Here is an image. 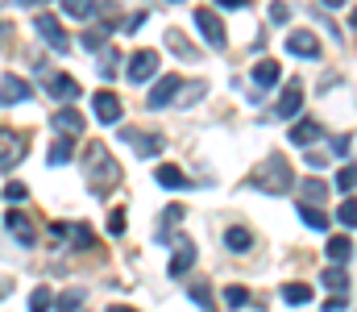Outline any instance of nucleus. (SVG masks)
<instances>
[{"label":"nucleus","instance_id":"dca6fc26","mask_svg":"<svg viewBox=\"0 0 357 312\" xmlns=\"http://www.w3.org/2000/svg\"><path fill=\"white\" fill-rule=\"evenodd\" d=\"M121 96L116 92H96V117L104 121V125H112V121H121Z\"/></svg>","mask_w":357,"mask_h":312},{"label":"nucleus","instance_id":"473e14b6","mask_svg":"<svg viewBox=\"0 0 357 312\" xmlns=\"http://www.w3.org/2000/svg\"><path fill=\"white\" fill-rule=\"evenodd\" d=\"M54 309V296L46 292V288H33V296H29V312H50Z\"/></svg>","mask_w":357,"mask_h":312},{"label":"nucleus","instance_id":"c756f323","mask_svg":"<svg viewBox=\"0 0 357 312\" xmlns=\"http://www.w3.org/2000/svg\"><path fill=\"white\" fill-rule=\"evenodd\" d=\"M175 221H183V208H167V212H162V225H158V242H171Z\"/></svg>","mask_w":357,"mask_h":312},{"label":"nucleus","instance_id":"37998d69","mask_svg":"<svg viewBox=\"0 0 357 312\" xmlns=\"http://www.w3.org/2000/svg\"><path fill=\"white\" fill-rule=\"evenodd\" d=\"M8 38H13V25H8V21H4V17H0V46H4V42H8Z\"/></svg>","mask_w":357,"mask_h":312},{"label":"nucleus","instance_id":"49530a36","mask_svg":"<svg viewBox=\"0 0 357 312\" xmlns=\"http://www.w3.org/2000/svg\"><path fill=\"white\" fill-rule=\"evenodd\" d=\"M108 312H133V309H129V304H112Z\"/></svg>","mask_w":357,"mask_h":312},{"label":"nucleus","instance_id":"e433bc0d","mask_svg":"<svg viewBox=\"0 0 357 312\" xmlns=\"http://www.w3.org/2000/svg\"><path fill=\"white\" fill-rule=\"evenodd\" d=\"M303 192H307V205H320V200H324V192H328V184H324V179H307V184H303Z\"/></svg>","mask_w":357,"mask_h":312},{"label":"nucleus","instance_id":"a211bd4d","mask_svg":"<svg viewBox=\"0 0 357 312\" xmlns=\"http://www.w3.org/2000/svg\"><path fill=\"white\" fill-rule=\"evenodd\" d=\"M320 133H324V125H320V121H299V125L291 129V142H295V146H312Z\"/></svg>","mask_w":357,"mask_h":312},{"label":"nucleus","instance_id":"b1692460","mask_svg":"<svg viewBox=\"0 0 357 312\" xmlns=\"http://www.w3.org/2000/svg\"><path fill=\"white\" fill-rule=\"evenodd\" d=\"M299 216H303V225H307V229H328V216H324L316 205H307V200L299 205Z\"/></svg>","mask_w":357,"mask_h":312},{"label":"nucleus","instance_id":"6e6552de","mask_svg":"<svg viewBox=\"0 0 357 312\" xmlns=\"http://www.w3.org/2000/svg\"><path fill=\"white\" fill-rule=\"evenodd\" d=\"M178 88H183V80H178V75H162V80L150 88L146 104H150V108H167L171 101H178Z\"/></svg>","mask_w":357,"mask_h":312},{"label":"nucleus","instance_id":"423d86ee","mask_svg":"<svg viewBox=\"0 0 357 312\" xmlns=\"http://www.w3.org/2000/svg\"><path fill=\"white\" fill-rule=\"evenodd\" d=\"M287 54H295V59H320V38L312 29H295L287 38Z\"/></svg>","mask_w":357,"mask_h":312},{"label":"nucleus","instance_id":"2eb2a0df","mask_svg":"<svg viewBox=\"0 0 357 312\" xmlns=\"http://www.w3.org/2000/svg\"><path fill=\"white\" fill-rule=\"evenodd\" d=\"M54 129H59V133L79 138V133H84V112H79V108H71V104H67V108H59V112H54Z\"/></svg>","mask_w":357,"mask_h":312},{"label":"nucleus","instance_id":"aec40b11","mask_svg":"<svg viewBox=\"0 0 357 312\" xmlns=\"http://www.w3.org/2000/svg\"><path fill=\"white\" fill-rule=\"evenodd\" d=\"M254 84H258V88H274V84H278V63H274V59H262V63L254 67Z\"/></svg>","mask_w":357,"mask_h":312},{"label":"nucleus","instance_id":"4be33fe9","mask_svg":"<svg viewBox=\"0 0 357 312\" xmlns=\"http://www.w3.org/2000/svg\"><path fill=\"white\" fill-rule=\"evenodd\" d=\"M167 46L175 50L178 59H199V50H195V46H191V42H187L178 29H167Z\"/></svg>","mask_w":357,"mask_h":312},{"label":"nucleus","instance_id":"a18cd8bd","mask_svg":"<svg viewBox=\"0 0 357 312\" xmlns=\"http://www.w3.org/2000/svg\"><path fill=\"white\" fill-rule=\"evenodd\" d=\"M8 288H13V283H8V279H0V300L8 296Z\"/></svg>","mask_w":357,"mask_h":312},{"label":"nucleus","instance_id":"393cba45","mask_svg":"<svg viewBox=\"0 0 357 312\" xmlns=\"http://www.w3.org/2000/svg\"><path fill=\"white\" fill-rule=\"evenodd\" d=\"M84 300H88V296H84V288H67V292H63L54 304H59V312H75Z\"/></svg>","mask_w":357,"mask_h":312},{"label":"nucleus","instance_id":"ea45409f","mask_svg":"<svg viewBox=\"0 0 357 312\" xmlns=\"http://www.w3.org/2000/svg\"><path fill=\"white\" fill-rule=\"evenodd\" d=\"M142 21H150V17H146V13H133V17L125 21V29H129V34H137V29H142Z\"/></svg>","mask_w":357,"mask_h":312},{"label":"nucleus","instance_id":"2f4dec72","mask_svg":"<svg viewBox=\"0 0 357 312\" xmlns=\"http://www.w3.org/2000/svg\"><path fill=\"white\" fill-rule=\"evenodd\" d=\"M337 188H341L345 196H349V192L357 188V167H354V163H345V167L337 171Z\"/></svg>","mask_w":357,"mask_h":312},{"label":"nucleus","instance_id":"c03bdc74","mask_svg":"<svg viewBox=\"0 0 357 312\" xmlns=\"http://www.w3.org/2000/svg\"><path fill=\"white\" fill-rule=\"evenodd\" d=\"M225 8H241V4H250V0H220Z\"/></svg>","mask_w":357,"mask_h":312},{"label":"nucleus","instance_id":"c85d7f7f","mask_svg":"<svg viewBox=\"0 0 357 312\" xmlns=\"http://www.w3.org/2000/svg\"><path fill=\"white\" fill-rule=\"evenodd\" d=\"M337 221H341L345 229H357V200H354V196H345V200H341V208H337Z\"/></svg>","mask_w":357,"mask_h":312},{"label":"nucleus","instance_id":"a878e982","mask_svg":"<svg viewBox=\"0 0 357 312\" xmlns=\"http://www.w3.org/2000/svg\"><path fill=\"white\" fill-rule=\"evenodd\" d=\"M349 254H354V242L349 237H333L328 242V258L333 262H349Z\"/></svg>","mask_w":357,"mask_h":312},{"label":"nucleus","instance_id":"58836bf2","mask_svg":"<svg viewBox=\"0 0 357 312\" xmlns=\"http://www.w3.org/2000/svg\"><path fill=\"white\" fill-rule=\"evenodd\" d=\"M270 17H274V21H287V17H291V8H287L282 0H270Z\"/></svg>","mask_w":357,"mask_h":312},{"label":"nucleus","instance_id":"7c9ffc66","mask_svg":"<svg viewBox=\"0 0 357 312\" xmlns=\"http://www.w3.org/2000/svg\"><path fill=\"white\" fill-rule=\"evenodd\" d=\"M191 300L204 312H216V300H212V288H208V283H195V288H191Z\"/></svg>","mask_w":357,"mask_h":312},{"label":"nucleus","instance_id":"a19ab883","mask_svg":"<svg viewBox=\"0 0 357 312\" xmlns=\"http://www.w3.org/2000/svg\"><path fill=\"white\" fill-rule=\"evenodd\" d=\"M108 54H112V59H104L100 71H104V75H116V50H108Z\"/></svg>","mask_w":357,"mask_h":312},{"label":"nucleus","instance_id":"412c9836","mask_svg":"<svg viewBox=\"0 0 357 312\" xmlns=\"http://www.w3.org/2000/svg\"><path fill=\"white\" fill-rule=\"evenodd\" d=\"M71 150H75V138H71V133H63V138H59V142L50 146V163H54V167L71 163Z\"/></svg>","mask_w":357,"mask_h":312},{"label":"nucleus","instance_id":"6ab92c4d","mask_svg":"<svg viewBox=\"0 0 357 312\" xmlns=\"http://www.w3.org/2000/svg\"><path fill=\"white\" fill-rule=\"evenodd\" d=\"M320 283H324L328 292H345V288H349V275H345V262H337V267H328V271L320 275Z\"/></svg>","mask_w":357,"mask_h":312},{"label":"nucleus","instance_id":"c9c22d12","mask_svg":"<svg viewBox=\"0 0 357 312\" xmlns=\"http://www.w3.org/2000/svg\"><path fill=\"white\" fill-rule=\"evenodd\" d=\"M225 304H229V309H245V304H250V292L233 283V288H225Z\"/></svg>","mask_w":357,"mask_h":312},{"label":"nucleus","instance_id":"1a4fd4ad","mask_svg":"<svg viewBox=\"0 0 357 312\" xmlns=\"http://www.w3.org/2000/svg\"><path fill=\"white\" fill-rule=\"evenodd\" d=\"M46 92H50L54 101L71 104L75 96H79V84H75L71 75H63V71H46Z\"/></svg>","mask_w":357,"mask_h":312},{"label":"nucleus","instance_id":"09e8293b","mask_svg":"<svg viewBox=\"0 0 357 312\" xmlns=\"http://www.w3.org/2000/svg\"><path fill=\"white\" fill-rule=\"evenodd\" d=\"M354 34H357V8H354Z\"/></svg>","mask_w":357,"mask_h":312},{"label":"nucleus","instance_id":"cd10ccee","mask_svg":"<svg viewBox=\"0 0 357 312\" xmlns=\"http://www.w3.org/2000/svg\"><path fill=\"white\" fill-rule=\"evenodd\" d=\"M63 13L84 21V17H91V13H96V0H63Z\"/></svg>","mask_w":357,"mask_h":312},{"label":"nucleus","instance_id":"f704fd0d","mask_svg":"<svg viewBox=\"0 0 357 312\" xmlns=\"http://www.w3.org/2000/svg\"><path fill=\"white\" fill-rule=\"evenodd\" d=\"M0 196H4V200H8V205H13V200H25V196H29V188H25V184H21V179H8V184H4V188H0Z\"/></svg>","mask_w":357,"mask_h":312},{"label":"nucleus","instance_id":"ddd939ff","mask_svg":"<svg viewBox=\"0 0 357 312\" xmlns=\"http://www.w3.org/2000/svg\"><path fill=\"white\" fill-rule=\"evenodd\" d=\"M191 262H195V246H191V237H175V258H171V267H167V271H171V275H187V271H191Z\"/></svg>","mask_w":357,"mask_h":312},{"label":"nucleus","instance_id":"f03ea898","mask_svg":"<svg viewBox=\"0 0 357 312\" xmlns=\"http://www.w3.org/2000/svg\"><path fill=\"white\" fill-rule=\"evenodd\" d=\"M291 167H287V158L282 154H270L266 163L250 175V188H262V192H274V196H282V192H291Z\"/></svg>","mask_w":357,"mask_h":312},{"label":"nucleus","instance_id":"39448f33","mask_svg":"<svg viewBox=\"0 0 357 312\" xmlns=\"http://www.w3.org/2000/svg\"><path fill=\"white\" fill-rule=\"evenodd\" d=\"M158 75V50H133L129 59V84H146Z\"/></svg>","mask_w":357,"mask_h":312},{"label":"nucleus","instance_id":"72a5a7b5","mask_svg":"<svg viewBox=\"0 0 357 312\" xmlns=\"http://www.w3.org/2000/svg\"><path fill=\"white\" fill-rule=\"evenodd\" d=\"M79 42H84L88 50H104V42H108V25H100V29H88Z\"/></svg>","mask_w":357,"mask_h":312},{"label":"nucleus","instance_id":"f3484780","mask_svg":"<svg viewBox=\"0 0 357 312\" xmlns=\"http://www.w3.org/2000/svg\"><path fill=\"white\" fill-rule=\"evenodd\" d=\"M154 179H158V184H162L167 192H183V188H187V175L178 171L175 163H162V167L154 171Z\"/></svg>","mask_w":357,"mask_h":312},{"label":"nucleus","instance_id":"9b49d317","mask_svg":"<svg viewBox=\"0 0 357 312\" xmlns=\"http://www.w3.org/2000/svg\"><path fill=\"white\" fill-rule=\"evenodd\" d=\"M4 225H8V233H13L21 246H38V229H33V221H29L25 212H8Z\"/></svg>","mask_w":357,"mask_h":312},{"label":"nucleus","instance_id":"20e7f679","mask_svg":"<svg viewBox=\"0 0 357 312\" xmlns=\"http://www.w3.org/2000/svg\"><path fill=\"white\" fill-rule=\"evenodd\" d=\"M195 29H199V34H204V42H208V46H216V50L229 42V34H225V21H220L212 8H195Z\"/></svg>","mask_w":357,"mask_h":312},{"label":"nucleus","instance_id":"bb28decb","mask_svg":"<svg viewBox=\"0 0 357 312\" xmlns=\"http://www.w3.org/2000/svg\"><path fill=\"white\" fill-rule=\"evenodd\" d=\"M282 300H287V304H307V300H312V288H307V283H287V288H282Z\"/></svg>","mask_w":357,"mask_h":312},{"label":"nucleus","instance_id":"79ce46f5","mask_svg":"<svg viewBox=\"0 0 357 312\" xmlns=\"http://www.w3.org/2000/svg\"><path fill=\"white\" fill-rule=\"evenodd\" d=\"M333 150H337V154H345V150H349V133H345V138H333Z\"/></svg>","mask_w":357,"mask_h":312},{"label":"nucleus","instance_id":"4468645a","mask_svg":"<svg viewBox=\"0 0 357 312\" xmlns=\"http://www.w3.org/2000/svg\"><path fill=\"white\" fill-rule=\"evenodd\" d=\"M121 142L137 146L142 154H158V150H162V138H158V133H142V129H129V125L121 129Z\"/></svg>","mask_w":357,"mask_h":312},{"label":"nucleus","instance_id":"de8ad7c7","mask_svg":"<svg viewBox=\"0 0 357 312\" xmlns=\"http://www.w3.org/2000/svg\"><path fill=\"white\" fill-rule=\"evenodd\" d=\"M324 4H328V8H341V4H345V0H324Z\"/></svg>","mask_w":357,"mask_h":312},{"label":"nucleus","instance_id":"4c0bfd02","mask_svg":"<svg viewBox=\"0 0 357 312\" xmlns=\"http://www.w3.org/2000/svg\"><path fill=\"white\" fill-rule=\"evenodd\" d=\"M108 233H112V237L125 233V208H112V212H108Z\"/></svg>","mask_w":357,"mask_h":312},{"label":"nucleus","instance_id":"7ed1b4c3","mask_svg":"<svg viewBox=\"0 0 357 312\" xmlns=\"http://www.w3.org/2000/svg\"><path fill=\"white\" fill-rule=\"evenodd\" d=\"M25 146H29L25 133H13V129L0 125V171H13V167L25 158Z\"/></svg>","mask_w":357,"mask_h":312},{"label":"nucleus","instance_id":"9d476101","mask_svg":"<svg viewBox=\"0 0 357 312\" xmlns=\"http://www.w3.org/2000/svg\"><path fill=\"white\" fill-rule=\"evenodd\" d=\"M33 96V88L21 80V75H4L0 80V108H8V104H21Z\"/></svg>","mask_w":357,"mask_h":312},{"label":"nucleus","instance_id":"0eeeda50","mask_svg":"<svg viewBox=\"0 0 357 312\" xmlns=\"http://www.w3.org/2000/svg\"><path fill=\"white\" fill-rule=\"evenodd\" d=\"M38 34H42V38H46V42H50L59 54H63V50H71V38L63 34L59 17H50V13H38Z\"/></svg>","mask_w":357,"mask_h":312},{"label":"nucleus","instance_id":"5701e85b","mask_svg":"<svg viewBox=\"0 0 357 312\" xmlns=\"http://www.w3.org/2000/svg\"><path fill=\"white\" fill-rule=\"evenodd\" d=\"M225 242H229V250H237V254H245V250L254 246V237H250V229H241V225H233V229L225 233Z\"/></svg>","mask_w":357,"mask_h":312},{"label":"nucleus","instance_id":"f8f14e48","mask_svg":"<svg viewBox=\"0 0 357 312\" xmlns=\"http://www.w3.org/2000/svg\"><path fill=\"white\" fill-rule=\"evenodd\" d=\"M299 108H303V84H287V88H282V96H278L274 117H278V121H291Z\"/></svg>","mask_w":357,"mask_h":312},{"label":"nucleus","instance_id":"8fccbe9b","mask_svg":"<svg viewBox=\"0 0 357 312\" xmlns=\"http://www.w3.org/2000/svg\"><path fill=\"white\" fill-rule=\"evenodd\" d=\"M21 4H42V0H21Z\"/></svg>","mask_w":357,"mask_h":312},{"label":"nucleus","instance_id":"f257e3e1","mask_svg":"<svg viewBox=\"0 0 357 312\" xmlns=\"http://www.w3.org/2000/svg\"><path fill=\"white\" fill-rule=\"evenodd\" d=\"M84 167H88V188L96 192V196H108V188L121 179V167L112 163V154L104 150V142H91V146H88Z\"/></svg>","mask_w":357,"mask_h":312}]
</instances>
